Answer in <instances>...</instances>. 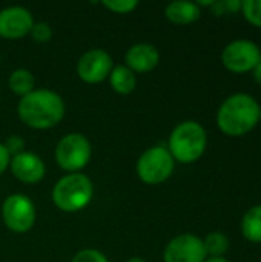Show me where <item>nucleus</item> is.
<instances>
[{"label":"nucleus","instance_id":"nucleus-18","mask_svg":"<svg viewBox=\"0 0 261 262\" xmlns=\"http://www.w3.org/2000/svg\"><path fill=\"white\" fill-rule=\"evenodd\" d=\"M203 244L206 255H209L211 258H222L229 249V239L222 232H211L203 239Z\"/></svg>","mask_w":261,"mask_h":262},{"label":"nucleus","instance_id":"nucleus-1","mask_svg":"<svg viewBox=\"0 0 261 262\" xmlns=\"http://www.w3.org/2000/svg\"><path fill=\"white\" fill-rule=\"evenodd\" d=\"M260 121L258 101L245 92L229 95L217 112V124L229 137H242L251 132Z\"/></svg>","mask_w":261,"mask_h":262},{"label":"nucleus","instance_id":"nucleus-24","mask_svg":"<svg viewBox=\"0 0 261 262\" xmlns=\"http://www.w3.org/2000/svg\"><path fill=\"white\" fill-rule=\"evenodd\" d=\"M9 161H11V155L9 152L6 150L5 144L0 143V175L5 172V169L9 166Z\"/></svg>","mask_w":261,"mask_h":262},{"label":"nucleus","instance_id":"nucleus-22","mask_svg":"<svg viewBox=\"0 0 261 262\" xmlns=\"http://www.w3.org/2000/svg\"><path fill=\"white\" fill-rule=\"evenodd\" d=\"M71 262H108V259L102 252L95 249H86L78 252Z\"/></svg>","mask_w":261,"mask_h":262},{"label":"nucleus","instance_id":"nucleus-21","mask_svg":"<svg viewBox=\"0 0 261 262\" xmlns=\"http://www.w3.org/2000/svg\"><path fill=\"white\" fill-rule=\"evenodd\" d=\"M31 35H32V40H34V41L45 43V41L51 40V37H52V29H51L49 25L45 23V21L34 23V25H32V29H31Z\"/></svg>","mask_w":261,"mask_h":262},{"label":"nucleus","instance_id":"nucleus-12","mask_svg":"<svg viewBox=\"0 0 261 262\" xmlns=\"http://www.w3.org/2000/svg\"><path fill=\"white\" fill-rule=\"evenodd\" d=\"M9 164L12 175L25 184H35L45 177V163L32 152H22L15 155Z\"/></svg>","mask_w":261,"mask_h":262},{"label":"nucleus","instance_id":"nucleus-7","mask_svg":"<svg viewBox=\"0 0 261 262\" xmlns=\"http://www.w3.org/2000/svg\"><path fill=\"white\" fill-rule=\"evenodd\" d=\"M2 218L14 233H26L35 223L34 203L23 193L9 195L3 203Z\"/></svg>","mask_w":261,"mask_h":262},{"label":"nucleus","instance_id":"nucleus-29","mask_svg":"<svg viewBox=\"0 0 261 262\" xmlns=\"http://www.w3.org/2000/svg\"><path fill=\"white\" fill-rule=\"evenodd\" d=\"M260 121H261V106H260Z\"/></svg>","mask_w":261,"mask_h":262},{"label":"nucleus","instance_id":"nucleus-11","mask_svg":"<svg viewBox=\"0 0 261 262\" xmlns=\"http://www.w3.org/2000/svg\"><path fill=\"white\" fill-rule=\"evenodd\" d=\"M34 25L32 15L22 6H9L0 11V37L17 40L31 32Z\"/></svg>","mask_w":261,"mask_h":262},{"label":"nucleus","instance_id":"nucleus-19","mask_svg":"<svg viewBox=\"0 0 261 262\" xmlns=\"http://www.w3.org/2000/svg\"><path fill=\"white\" fill-rule=\"evenodd\" d=\"M242 9L252 25L261 28V0H245L242 2Z\"/></svg>","mask_w":261,"mask_h":262},{"label":"nucleus","instance_id":"nucleus-16","mask_svg":"<svg viewBox=\"0 0 261 262\" xmlns=\"http://www.w3.org/2000/svg\"><path fill=\"white\" fill-rule=\"evenodd\" d=\"M242 233L251 243H261V204L251 207L242 220Z\"/></svg>","mask_w":261,"mask_h":262},{"label":"nucleus","instance_id":"nucleus-23","mask_svg":"<svg viewBox=\"0 0 261 262\" xmlns=\"http://www.w3.org/2000/svg\"><path fill=\"white\" fill-rule=\"evenodd\" d=\"M5 147H6V150L9 152V155L11 154H14V157L15 155H18V154H22L23 150V147H25V143H23V140L20 138V137H9L8 140H6V143H5Z\"/></svg>","mask_w":261,"mask_h":262},{"label":"nucleus","instance_id":"nucleus-2","mask_svg":"<svg viewBox=\"0 0 261 262\" xmlns=\"http://www.w3.org/2000/svg\"><path fill=\"white\" fill-rule=\"evenodd\" d=\"M17 111L20 120L26 126L32 129H49L62 121L65 103L58 94L48 89H38L22 97Z\"/></svg>","mask_w":261,"mask_h":262},{"label":"nucleus","instance_id":"nucleus-9","mask_svg":"<svg viewBox=\"0 0 261 262\" xmlns=\"http://www.w3.org/2000/svg\"><path fill=\"white\" fill-rule=\"evenodd\" d=\"M208 258L203 239L192 233H183L169 241L165 249V262H205Z\"/></svg>","mask_w":261,"mask_h":262},{"label":"nucleus","instance_id":"nucleus-27","mask_svg":"<svg viewBox=\"0 0 261 262\" xmlns=\"http://www.w3.org/2000/svg\"><path fill=\"white\" fill-rule=\"evenodd\" d=\"M205 262H229L228 259H225L223 256L222 258H208Z\"/></svg>","mask_w":261,"mask_h":262},{"label":"nucleus","instance_id":"nucleus-10","mask_svg":"<svg viewBox=\"0 0 261 262\" xmlns=\"http://www.w3.org/2000/svg\"><path fill=\"white\" fill-rule=\"evenodd\" d=\"M112 71V58L103 49H91L85 52L77 63V74L85 83H100L109 77Z\"/></svg>","mask_w":261,"mask_h":262},{"label":"nucleus","instance_id":"nucleus-4","mask_svg":"<svg viewBox=\"0 0 261 262\" xmlns=\"http://www.w3.org/2000/svg\"><path fill=\"white\" fill-rule=\"evenodd\" d=\"M94 189L91 180L83 173H69L57 181L52 189L54 204L63 212H77L85 209L91 198Z\"/></svg>","mask_w":261,"mask_h":262},{"label":"nucleus","instance_id":"nucleus-5","mask_svg":"<svg viewBox=\"0 0 261 262\" xmlns=\"http://www.w3.org/2000/svg\"><path fill=\"white\" fill-rule=\"evenodd\" d=\"M175 160L165 146H154L143 152L137 163V175L146 184H160L174 172Z\"/></svg>","mask_w":261,"mask_h":262},{"label":"nucleus","instance_id":"nucleus-13","mask_svg":"<svg viewBox=\"0 0 261 262\" xmlns=\"http://www.w3.org/2000/svg\"><path fill=\"white\" fill-rule=\"evenodd\" d=\"M125 60H126V68H129L134 74L135 72L143 74L152 71L158 64L160 54L155 46L149 43H138L128 49Z\"/></svg>","mask_w":261,"mask_h":262},{"label":"nucleus","instance_id":"nucleus-26","mask_svg":"<svg viewBox=\"0 0 261 262\" xmlns=\"http://www.w3.org/2000/svg\"><path fill=\"white\" fill-rule=\"evenodd\" d=\"M252 72H254V74H252V75H254V80L261 86V58L260 61L257 63V66L252 69Z\"/></svg>","mask_w":261,"mask_h":262},{"label":"nucleus","instance_id":"nucleus-17","mask_svg":"<svg viewBox=\"0 0 261 262\" xmlns=\"http://www.w3.org/2000/svg\"><path fill=\"white\" fill-rule=\"evenodd\" d=\"M9 89L20 95V97H25L28 94H31L34 91V86H35V80H34V75L28 71V69H15L11 77H9Z\"/></svg>","mask_w":261,"mask_h":262},{"label":"nucleus","instance_id":"nucleus-20","mask_svg":"<svg viewBox=\"0 0 261 262\" xmlns=\"http://www.w3.org/2000/svg\"><path fill=\"white\" fill-rule=\"evenodd\" d=\"M102 5L105 8H108L109 11L112 12H117V14H128L131 12L132 9H135L138 6V2L135 0H106V2H102Z\"/></svg>","mask_w":261,"mask_h":262},{"label":"nucleus","instance_id":"nucleus-8","mask_svg":"<svg viewBox=\"0 0 261 262\" xmlns=\"http://www.w3.org/2000/svg\"><path fill=\"white\" fill-rule=\"evenodd\" d=\"M260 46L252 40L238 38L225 46L222 52L223 64L232 72H248L252 71L260 61Z\"/></svg>","mask_w":261,"mask_h":262},{"label":"nucleus","instance_id":"nucleus-3","mask_svg":"<svg viewBox=\"0 0 261 262\" xmlns=\"http://www.w3.org/2000/svg\"><path fill=\"white\" fill-rule=\"evenodd\" d=\"M206 144L208 135L205 127L197 121H183L171 132L168 150L174 160L189 164L205 154Z\"/></svg>","mask_w":261,"mask_h":262},{"label":"nucleus","instance_id":"nucleus-25","mask_svg":"<svg viewBox=\"0 0 261 262\" xmlns=\"http://www.w3.org/2000/svg\"><path fill=\"white\" fill-rule=\"evenodd\" d=\"M225 6H226V12H237L242 8V2L240 0H225Z\"/></svg>","mask_w":261,"mask_h":262},{"label":"nucleus","instance_id":"nucleus-28","mask_svg":"<svg viewBox=\"0 0 261 262\" xmlns=\"http://www.w3.org/2000/svg\"><path fill=\"white\" fill-rule=\"evenodd\" d=\"M126 262H146L145 259H142V258H131L129 261H126Z\"/></svg>","mask_w":261,"mask_h":262},{"label":"nucleus","instance_id":"nucleus-6","mask_svg":"<svg viewBox=\"0 0 261 262\" xmlns=\"http://www.w3.org/2000/svg\"><path fill=\"white\" fill-rule=\"evenodd\" d=\"M91 158V143L82 134H68L55 147V161L66 170L77 173L83 169Z\"/></svg>","mask_w":261,"mask_h":262},{"label":"nucleus","instance_id":"nucleus-14","mask_svg":"<svg viewBox=\"0 0 261 262\" xmlns=\"http://www.w3.org/2000/svg\"><path fill=\"white\" fill-rule=\"evenodd\" d=\"M200 6L195 2H186V0H177L166 6L165 14L168 20H171L175 25H189L194 23L200 17Z\"/></svg>","mask_w":261,"mask_h":262},{"label":"nucleus","instance_id":"nucleus-15","mask_svg":"<svg viewBox=\"0 0 261 262\" xmlns=\"http://www.w3.org/2000/svg\"><path fill=\"white\" fill-rule=\"evenodd\" d=\"M109 83H111V88L117 94L128 95V94H131L135 89L137 77H135V74L129 68L120 64V66L112 68V71L109 74Z\"/></svg>","mask_w":261,"mask_h":262}]
</instances>
